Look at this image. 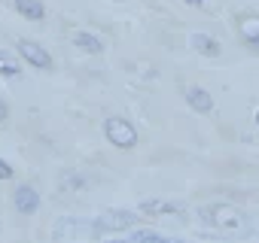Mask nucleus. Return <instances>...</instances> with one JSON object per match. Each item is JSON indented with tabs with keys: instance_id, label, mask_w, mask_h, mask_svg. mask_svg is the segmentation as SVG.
<instances>
[{
	"instance_id": "1",
	"label": "nucleus",
	"mask_w": 259,
	"mask_h": 243,
	"mask_svg": "<svg viewBox=\"0 0 259 243\" xmlns=\"http://www.w3.org/2000/svg\"><path fill=\"white\" fill-rule=\"evenodd\" d=\"M104 137H107L116 149H132V146L138 143V128L132 125V122L113 115V118L104 122Z\"/></svg>"
},
{
	"instance_id": "2",
	"label": "nucleus",
	"mask_w": 259,
	"mask_h": 243,
	"mask_svg": "<svg viewBox=\"0 0 259 243\" xmlns=\"http://www.w3.org/2000/svg\"><path fill=\"white\" fill-rule=\"evenodd\" d=\"M16 49H19L22 61H28L31 67H37V70H52V55H49L40 43H34V40H19Z\"/></svg>"
},
{
	"instance_id": "3",
	"label": "nucleus",
	"mask_w": 259,
	"mask_h": 243,
	"mask_svg": "<svg viewBox=\"0 0 259 243\" xmlns=\"http://www.w3.org/2000/svg\"><path fill=\"white\" fill-rule=\"evenodd\" d=\"M16 210L19 213H25V216H34L37 210H40V195L31 189V186H22V189H16Z\"/></svg>"
},
{
	"instance_id": "4",
	"label": "nucleus",
	"mask_w": 259,
	"mask_h": 243,
	"mask_svg": "<svg viewBox=\"0 0 259 243\" xmlns=\"http://www.w3.org/2000/svg\"><path fill=\"white\" fill-rule=\"evenodd\" d=\"M13 7L28 22H43L46 19V4H43V0H13Z\"/></svg>"
},
{
	"instance_id": "5",
	"label": "nucleus",
	"mask_w": 259,
	"mask_h": 243,
	"mask_svg": "<svg viewBox=\"0 0 259 243\" xmlns=\"http://www.w3.org/2000/svg\"><path fill=\"white\" fill-rule=\"evenodd\" d=\"M186 103H189L195 112H210V109H213V97H210V91H204V88H198V85L186 88Z\"/></svg>"
},
{
	"instance_id": "6",
	"label": "nucleus",
	"mask_w": 259,
	"mask_h": 243,
	"mask_svg": "<svg viewBox=\"0 0 259 243\" xmlns=\"http://www.w3.org/2000/svg\"><path fill=\"white\" fill-rule=\"evenodd\" d=\"M73 43H76V49H82V52H89V55H101V52H104V43H101L95 34H89V31H76V34H73Z\"/></svg>"
},
{
	"instance_id": "7",
	"label": "nucleus",
	"mask_w": 259,
	"mask_h": 243,
	"mask_svg": "<svg viewBox=\"0 0 259 243\" xmlns=\"http://www.w3.org/2000/svg\"><path fill=\"white\" fill-rule=\"evenodd\" d=\"M192 49L201 52V55H207V58H217V55L223 52L220 43H217L213 37H207V34H195V37H192Z\"/></svg>"
},
{
	"instance_id": "8",
	"label": "nucleus",
	"mask_w": 259,
	"mask_h": 243,
	"mask_svg": "<svg viewBox=\"0 0 259 243\" xmlns=\"http://www.w3.org/2000/svg\"><path fill=\"white\" fill-rule=\"evenodd\" d=\"M183 210V204H174V201H147L141 204V213H150V216H165V213H177Z\"/></svg>"
},
{
	"instance_id": "9",
	"label": "nucleus",
	"mask_w": 259,
	"mask_h": 243,
	"mask_svg": "<svg viewBox=\"0 0 259 243\" xmlns=\"http://www.w3.org/2000/svg\"><path fill=\"white\" fill-rule=\"evenodd\" d=\"M241 37L247 40L250 49L259 52V19H244V22H241Z\"/></svg>"
},
{
	"instance_id": "10",
	"label": "nucleus",
	"mask_w": 259,
	"mask_h": 243,
	"mask_svg": "<svg viewBox=\"0 0 259 243\" xmlns=\"http://www.w3.org/2000/svg\"><path fill=\"white\" fill-rule=\"evenodd\" d=\"M135 222V213H107L98 225L101 228H125V225H132Z\"/></svg>"
},
{
	"instance_id": "11",
	"label": "nucleus",
	"mask_w": 259,
	"mask_h": 243,
	"mask_svg": "<svg viewBox=\"0 0 259 243\" xmlns=\"http://www.w3.org/2000/svg\"><path fill=\"white\" fill-rule=\"evenodd\" d=\"M19 73H22V67H19L16 55H10V52H4V49H0V76L13 79V76H19Z\"/></svg>"
},
{
	"instance_id": "12",
	"label": "nucleus",
	"mask_w": 259,
	"mask_h": 243,
	"mask_svg": "<svg viewBox=\"0 0 259 243\" xmlns=\"http://www.w3.org/2000/svg\"><path fill=\"white\" fill-rule=\"evenodd\" d=\"M128 243H180L174 237H165V234H156V231H138Z\"/></svg>"
},
{
	"instance_id": "13",
	"label": "nucleus",
	"mask_w": 259,
	"mask_h": 243,
	"mask_svg": "<svg viewBox=\"0 0 259 243\" xmlns=\"http://www.w3.org/2000/svg\"><path fill=\"white\" fill-rule=\"evenodd\" d=\"M0 179H13V164L0 158Z\"/></svg>"
},
{
	"instance_id": "14",
	"label": "nucleus",
	"mask_w": 259,
	"mask_h": 243,
	"mask_svg": "<svg viewBox=\"0 0 259 243\" xmlns=\"http://www.w3.org/2000/svg\"><path fill=\"white\" fill-rule=\"evenodd\" d=\"M7 115H10V106H7L4 97H0V122H7Z\"/></svg>"
},
{
	"instance_id": "15",
	"label": "nucleus",
	"mask_w": 259,
	"mask_h": 243,
	"mask_svg": "<svg viewBox=\"0 0 259 243\" xmlns=\"http://www.w3.org/2000/svg\"><path fill=\"white\" fill-rule=\"evenodd\" d=\"M183 4H189V7H201L204 0H183Z\"/></svg>"
},
{
	"instance_id": "16",
	"label": "nucleus",
	"mask_w": 259,
	"mask_h": 243,
	"mask_svg": "<svg viewBox=\"0 0 259 243\" xmlns=\"http://www.w3.org/2000/svg\"><path fill=\"white\" fill-rule=\"evenodd\" d=\"M256 125H259V109H256Z\"/></svg>"
}]
</instances>
